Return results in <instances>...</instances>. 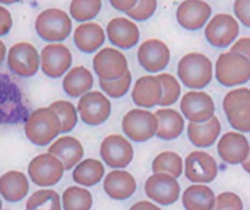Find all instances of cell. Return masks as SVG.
<instances>
[{
    "instance_id": "1",
    "label": "cell",
    "mask_w": 250,
    "mask_h": 210,
    "mask_svg": "<svg viewBox=\"0 0 250 210\" xmlns=\"http://www.w3.org/2000/svg\"><path fill=\"white\" fill-rule=\"evenodd\" d=\"M62 133V124L57 113L50 108H38L29 114L25 121V136L37 146H47Z\"/></svg>"
},
{
    "instance_id": "2",
    "label": "cell",
    "mask_w": 250,
    "mask_h": 210,
    "mask_svg": "<svg viewBox=\"0 0 250 210\" xmlns=\"http://www.w3.org/2000/svg\"><path fill=\"white\" fill-rule=\"evenodd\" d=\"M177 76L189 89H204L212 82L214 64L202 53H189L179 61Z\"/></svg>"
},
{
    "instance_id": "3",
    "label": "cell",
    "mask_w": 250,
    "mask_h": 210,
    "mask_svg": "<svg viewBox=\"0 0 250 210\" xmlns=\"http://www.w3.org/2000/svg\"><path fill=\"white\" fill-rule=\"evenodd\" d=\"M215 77L223 86H240L250 80V60L237 51L220 54L215 63Z\"/></svg>"
},
{
    "instance_id": "4",
    "label": "cell",
    "mask_w": 250,
    "mask_h": 210,
    "mask_svg": "<svg viewBox=\"0 0 250 210\" xmlns=\"http://www.w3.org/2000/svg\"><path fill=\"white\" fill-rule=\"evenodd\" d=\"M35 32L48 42H62L72 34V16L62 9L50 7L38 13Z\"/></svg>"
},
{
    "instance_id": "5",
    "label": "cell",
    "mask_w": 250,
    "mask_h": 210,
    "mask_svg": "<svg viewBox=\"0 0 250 210\" xmlns=\"http://www.w3.org/2000/svg\"><path fill=\"white\" fill-rule=\"evenodd\" d=\"M122 130L125 136L136 143L151 140L158 130V120L155 113L146 108H133L127 111L122 120Z\"/></svg>"
},
{
    "instance_id": "6",
    "label": "cell",
    "mask_w": 250,
    "mask_h": 210,
    "mask_svg": "<svg viewBox=\"0 0 250 210\" xmlns=\"http://www.w3.org/2000/svg\"><path fill=\"white\" fill-rule=\"evenodd\" d=\"M240 22L230 13H217L205 25V38L215 48L230 47L240 34Z\"/></svg>"
},
{
    "instance_id": "7",
    "label": "cell",
    "mask_w": 250,
    "mask_h": 210,
    "mask_svg": "<svg viewBox=\"0 0 250 210\" xmlns=\"http://www.w3.org/2000/svg\"><path fill=\"white\" fill-rule=\"evenodd\" d=\"M64 171L63 162L50 152L32 158L28 165V175L38 187L56 186L62 180Z\"/></svg>"
},
{
    "instance_id": "8",
    "label": "cell",
    "mask_w": 250,
    "mask_h": 210,
    "mask_svg": "<svg viewBox=\"0 0 250 210\" xmlns=\"http://www.w3.org/2000/svg\"><path fill=\"white\" fill-rule=\"evenodd\" d=\"M78 114L86 126H101L111 115V102L108 96L98 91H89L79 98Z\"/></svg>"
},
{
    "instance_id": "9",
    "label": "cell",
    "mask_w": 250,
    "mask_h": 210,
    "mask_svg": "<svg viewBox=\"0 0 250 210\" xmlns=\"http://www.w3.org/2000/svg\"><path fill=\"white\" fill-rule=\"evenodd\" d=\"M7 67L19 77H31L41 67V58L37 48L29 42H16L7 53Z\"/></svg>"
},
{
    "instance_id": "10",
    "label": "cell",
    "mask_w": 250,
    "mask_h": 210,
    "mask_svg": "<svg viewBox=\"0 0 250 210\" xmlns=\"http://www.w3.org/2000/svg\"><path fill=\"white\" fill-rule=\"evenodd\" d=\"M100 155L103 162L116 170V168H126L133 161V146L130 140L122 134H110L104 137L100 146Z\"/></svg>"
},
{
    "instance_id": "11",
    "label": "cell",
    "mask_w": 250,
    "mask_h": 210,
    "mask_svg": "<svg viewBox=\"0 0 250 210\" xmlns=\"http://www.w3.org/2000/svg\"><path fill=\"white\" fill-rule=\"evenodd\" d=\"M145 194L160 206H170L180 199V184L170 174L154 172L145 183Z\"/></svg>"
},
{
    "instance_id": "12",
    "label": "cell",
    "mask_w": 250,
    "mask_h": 210,
    "mask_svg": "<svg viewBox=\"0 0 250 210\" xmlns=\"http://www.w3.org/2000/svg\"><path fill=\"white\" fill-rule=\"evenodd\" d=\"M180 113L189 121L202 123L215 115V102L205 91L192 89L182 96Z\"/></svg>"
},
{
    "instance_id": "13",
    "label": "cell",
    "mask_w": 250,
    "mask_h": 210,
    "mask_svg": "<svg viewBox=\"0 0 250 210\" xmlns=\"http://www.w3.org/2000/svg\"><path fill=\"white\" fill-rule=\"evenodd\" d=\"M138 61L141 67L148 73H161L170 63L171 53L168 45L157 38L144 41L138 48Z\"/></svg>"
},
{
    "instance_id": "14",
    "label": "cell",
    "mask_w": 250,
    "mask_h": 210,
    "mask_svg": "<svg viewBox=\"0 0 250 210\" xmlns=\"http://www.w3.org/2000/svg\"><path fill=\"white\" fill-rule=\"evenodd\" d=\"M94 72L100 79L113 80L122 77L129 70L126 56L119 48H101L92 60Z\"/></svg>"
},
{
    "instance_id": "15",
    "label": "cell",
    "mask_w": 250,
    "mask_h": 210,
    "mask_svg": "<svg viewBox=\"0 0 250 210\" xmlns=\"http://www.w3.org/2000/svg\"><path fill=\"white\" fill-rule=\"evenodd\" d=\"M41 58V70L45 76L51 79H57L66 75L72 66V53L70 50L60 42L47 44L40 54Z\"/></svg>"
},
{
    "instance_id": "16",
    "label": "cell",
    "mask_w": 250,
    "mask_h": 210,
    "mask_svg": "<svg viewBox=\"0 0 250 210\" xmlns=\"http://www.w3.org/2000/svg\"><path fill=\"white\" fill-rule=\"evenodd\" d=\"M185 175L192 183L209 184L218 177V164L212 155L193 151L185 159Z\"/></svg>"
},
{
    "instance_id": "17",
    "label": "cell",
    "mask_w": 250,
    "mask_h": 210,
    "mask_svg": "<svg viewBox=\"0 0 250 210\" xmlns=\"http://www.w3.org/2000/svg\"><path fill=\"white\" fill-rule=\"evenodd\" d=\"M212 16V7L205 0H183L176 10L179 25L188 31L204 28Z\"/></svg>"
},
{
    "instance_id": "18",
    "label": "cell",
    "mask_w": 250,
    "mask_h": 210,
    "mask_svg": "<svg viewBox=\"0 0 250 210\" xmlns=\"http://www.w3.org/2000/svg\"><path fill=\"white\" fill-rule=\"evenodd\" d=\"M105 34L108 41L122 50L133 48L141 38L139 28L136 22L130 18H114L107 23Z\"/></svg>"
},
{
    "instance_id": "19",
    "label": "cell",
    "mask_w": 250,
    "mask_h": 210,
    "mask_svg": "<svg viewBox=\"0 0 250 210\" xmlns=\"http://www.w3.org/2000/svg\"><path fill=\"white\" fill-rule=\"evenodd\" d=\"M250 143L248 137L240 132H229L218 139L217 151L220 158L229 165L242 164L249 153Z\"/></svg>"
},
{
    "instance_id": "20",
    "label": "cell",
    "mask_w": 250,
    "mask_h": 210,
    "mask_svg": "<svg viewBox=\"0 0 250 210\" xmlns=\"http://www.w3.org/2000/svg\"><path fill=\"white\" fill-rule=\"evenodd\" d=\"M163 96V86L158 76L149 73L146 76L139 77L132 91V101L139 108H154L160 105Z\"/></svg>"
},
{
    "instance_id": "21",
    "label": "cell",
    "mask_w": 250,
    "mask_h": 210,
    "mask_svg": "<svg viewBox=\"0 0 250 210\" xmlns=\"http://www.w3.org/2000/svg\"><path fill=\"white\" fill-rule=\"evenodd\" d=\"M103 189L111 200H127L136 193V180L123 168H116L104 177Z\"/></svg>"
},
{
    "instance_id": "22",
    "label": "cell",
    "mask_w": 250,
    "mask_h": 210,
    "mask_svg": "<svg viewBox=\"0 0 250 210\" xmlns=\"http://www.w3.org/2000/svg\"><path fill=\"white\" fill-rule=\"evenodd\" d=\"M107 34L101 25L95 22H81L73 31V42L79 51L91 54L98 51L105 42Z\"/></svg>"
},
{
    "instance_id": "23",
    "label": "cell",
    "mask_w": 250,
    "mask_h": 210,
    "mask_svg": "<svg viewBox=\"0 0 250 210\" xmlns=\"http://www.w3.org/2000/svg\"><path fill=\"white\" fill-rule=\"evenodd\" d=\"M221 134V121L217 115L211 117L202 123L189 121L188 124V136L192 145L196 148H209L215 142H218Z\"/></svg>"
},
{
    "instance_id": "24",
    "label": "cell",
    "mask_w": 250,
    "mask_h": 210,
    "mask_svg": "<svg viewBox=\"0 0 250 210\" xmlns=\"http://www.w3.org/2000/svg\"><path fill=\"white\" fill-rule=\"evenodd\" d=\"M157 120H158V130H157V137L161 140H174L180 137L183 133L186 124H185V117L180 111L173 110L170 107H163L157 110L155 113Z\"/></svg>"
},
{
    "instance_id": "25",
    "label": "cell",
    "mask_w": 250,
    "mask_h": 210,
    "mask_svg": "<svg viewBox=\"0 0 250 210\" xmlns=\"http://www.w3.org/2000/svg\"><path fill=\"white\" fill-rule=\"evenodd\" d=\"M48 152L63 162L66 171L73 170L83 158L82 143L72 136H63L57 140H53V145L48 148Z\"/></svg>"
},
{
    "instance_id": "26",
    "label": "cell",
    "mask_w": 250,
    "mask_h": 210,
    "mask_svg": "<svg viewBox=\"0 0 250 210\" xmlns=\"http://www.w3.org/2000/svg\"><path fill=\"white\" fill-rule=\"evenodd\" d=\"M29 191V183L23 172L7 171L0 177V196L9 203L21 202Z\"/></svg>"
},
{
    "instance_id": "27",
    "label": "cell",
    "mask_w": 250,
    "mask_h": 210,
    "mask_svg": "<svg viewBox=\"0 0 250 210\" xmlns=\"http://www.w3.org/2000/svg\"><path fill=\"white\" fill-rule=\"evenodd\" d=\"M63 91L72 98H81L94 86V76L85 66L69 69L63 77Z\"/></svg>"
},
{
    "instance_id": "28",
    "label": "cell",
    "mask_w": 250,
    "mask_h": 210,
    "mask_svg": "<svg viewBox=\"0 0 250 210\" xmlns=\"http://www.w3.org/2000/svg\"><path fill=\"white\" fill-rule=\"evenodd\" d=\"M182 203L186 210H212L215 206V194L207 184L193 183L183 191Z\"/></svg>"
},
{
    "instance_id": "29",
    "label": "cell",
    "mask_w": 250,
    "mask_h": 210,
    "mask_svg": "<svg viewBox=\"0 0 250 210\" xmlns=\"http://www.w3.org/2000/svg\"><path fill=\"white\" fill-rule=\"evenodd\" d=\"M105 177L104 164L98 159H83L75 168L72 178L76 184L82 187H94Z\"/></svg>"
},
{
    "instance_id": "30",
    "label": "cell",
    "mask_w": 250,
    "mask_h": 210,
    "mask_svg": "<svg viewBox=\"0 0 250 210\" xmlns=\"http://www.w3.org/2000/svg\"><path fill=\"white\" fill-rule=\"evenodd\" d=\"M185 171V161L176 152H161L152 161V172H166L179 178Z\"/></svg>"
},
{
    "instance_id": "31",
    "label": "cell",
    "mask_w": 250,
    "mask_h": 210,
    "mask_svg": "<svg viewBox=\"0 0 250 210\" xmlns=\"http://www.w3.org/2000/svg\"><path fill=\"white\" fill-rule=\"evenodd\" d=\"M92 208V194L89 190L75 186L64 190L62 196V209L64 210H89Z\"/></svg>"
},
{
    "instance_id": "32",
    "label": "cell",
    "mask_w": 250,
    "mask_h": 210,
    "mask_svg": "<svg viewBox=\"0 0 250 210\" xmlns=\"http://www.w3.org/2000/svg\"><path fill=\"white\" fill-rule=\"evenodd\" d=\"M103 0H72L69 6V15L78 22L92 20L101 12Z\"/></svg>"
},
{
    "instance_id": "33",
    "label": "cell",
    "mask_w": 250,
    "mask_h": 210,
    "mask_svg": "<svg viewBox=\"0 0 250 210\" xmlns=\"http://www.w3.org/2000/svg\"><path fill=\"white\" fill-rule=\"evenodd\" d=\"M26 209H47V210H60L62 209V199L57 194V191L44 189L38 190L26 200Z\"/></svg>"
},
{
    "instance_id": "34",
    "label": "cell",
    "mask_w": 250,
    "mask_h": 210,
    "mask_svg": "<svg viewBox=\"0 0 250 210\" xmlns=\"http://www.w3.org/2000/svg\"><path fill=\"white\" fill-rule=\"evenodd\" d=\"M48 107L57 113V115L60 118V124H62V133H69L76 127L79 114H78V108L72 102L59 99V101L51 102Z\"/></svg>"
},
{
    "instance_id": "35",
    "label": "cell",
    "mask_w": 250,
    "mask_h": 210,
    "mask_svg": "<svg viewBox=\"0 0 250 210\" xmlns=\"http://www.w3.org/2000/svg\"><path fill=\"white\" fill-rule=\"evenodd\" d=\"M157 76L163 86V96L160 101V107H171L179 101L182 95V85L177 80V77L170 73H158Z\"/></svg>"
},
{
    "instance_id": "36",
    "label": "cell",
    "mask_w": 250,
    "mask_h": 210,
    "mask_svg": "<svg viewBox=\"0 0 250 210\" xmlns=\"http://www.w3.org/2000/svg\"><path fill=\"white\" fill-rule=\"evenodd\" d=\"M100 88L101 91L110 96V98H122L125 96L132 85V73L130 70H127L122 77L119 79H113V80H105V79H100Z\"/></svg>"
},
{
    "instance_id": "37",
    "label": "cell",
    "mask_w": 250,
    "mask_h": 210,
    "mask_svg": "<svg viewBox=\"0 0 250 210\" xmlns=\"http://www.w3.org/2000/svg\"><path fill=\"white\" fill-rule=\"evenodd\" d=\"M230 126L240 132V133H250V102L240 104L226 113Z\"/></svg>"
},
{
    "instance_id": "38",
    "label": "cell",
    "mask_w": 250,
    "mask_h": 210,
    "mask_svg": "<svg viewBox=\"0 0 250 210\" xmlns=\"http://www.w3.org/2000/svg\"><path fill=\"white\" fill-rule=\"evenodd\" d=\"M157 7H158L157 0H138L136 6L130 9L129 12H126V15L135 22H145L154 16V13L157 12Z\"/></svg>"
},
{
    "instance_id": "39",
    "label": "cell",
    "mask_w": 250,
    "mask_h": 210,
    "mask_svg": "<svg viewBox=\"0 0 250 210\" xmlns=\"http://www.w3.org/2000/svg\"><path fill=\"white\" fill-rule=\"evenodd\" d=\"M243 200L239 194L233 191H224L215 197V206L214 209L217 210H242Z\"/></svg>"
},
{
    "instance_id": "40",
    "label": "cell",
    "mask_w": 250,
    "mask_h": 210,
    "mask_svg": "<svg viewBox=\"0 0 250 210\" xmlns=\"http://www.w3.org/2000/svg\"><path fill=\"white\" fill-rule=\"evenodd\" d=\"M245 102H250V89L248 88H236L233 91H230L224 99H223V110L224 113H227L229 110L245 104Z\"/></svg>"
},
{
    "instance_id": "41",
    "label": "cell",
    "mask_w": 250,
    "mask_h": 210,
    "mask_svg": "<svg viewBox=\"0 0 250 210\" xmlns=\"http://www.w3.org/2000/svg\"><path fill=\"white\" fill-rule=\"evenodd\" d=\"M233 10L237 20L250 28V0H234Z\"/></svg>"
},
{
    "instance_id": "42",
    "label": "cell",
    "mask_w": 250,
    "mask_h": 210,
    "mask_svg": "<svg viewBox=\"0 0 250 210\" xmlns=\"http://www.w3.org/2000/svg\"><path fill=\"white\" fill-rule=\"evenodd\" d=\"M12 25H13V19H12V15L10 12L0 6V37H4L6 34H9V31L12 29Z\"/></svg>"
},
{
    "instance_id": "43",
    "label": "cell",
    "mask_w": 250,
    "mask_h": 210,
    "mask_svg": "<svg viewBox=\"0 0 250 210\" xmlns=\"http://www.w3.org/2000/svg\"><path fill=\"white\" fill-rule=\"evenodd\" d=\"M230 50L243 54L245 57H248L250 60V37L237 38V39L231 44V48H230Z\"/></svg>"
},
{
    "instance_id": "44",
    "label": "cell",
    "mask_w": 250,
    "mask_h": 210,
    "mask_svg": "<svg viewBox=\"0 0 250 210\" xmlns=\"http://www.w3.org/2000/svg\"><path fill=\"white\" fill-rule=\"evenodd\" d=\"M136 3H138V0H110V4H111L116 10L123 12V13H126V12H129L130 9H133V7L136 6Z\"/></svg>"
},
{
    "instance_id": "45",
    "label": "cell",
    "mask_w": 250,
    "mask_h": 210,
    "mask_svg": "<svg viewBox=\"0 0 250 210\" xmlns=\"http://www.w3.org/2000/svg\"><path fill=\"white\" fill-rule=\"evenodd\" d=\"M132 210H138V209H149V210H160V205L155 203V202H148V200H141L138 203H135L132 208Z\"/></svg>"
},
{
    "instance_id": "46",
    "label": "cell",
    "mask_w": 250,
    "mask_h": 210,
    "mask_svg": "<svg viewBox=\"0 0 250 210\" xmlns=\"http://www.w3.org/2000/svg\"><path fill=\"white\" fill-rule=\"evenodd\" d=\"M6 57H7V50H6V45H4V42L0 39V64L6 60Z\"/></svg>"
},
{
    "instance_id": "47",
    "label": "cell",
    "mask_w": 250,
    "mask_h": 210,
    "mask_svg": "<svg viewBox=\"0 0 250 210\" xmlns=\"http://www.w3.org/2000/svg\"><path fill=\"white\" fill-rule=\"evenodd\" d=\"M242 167H243V170H245L248 174H250V149H249V153H248V158L242 162Z\"/></svg>"
},
{
    "instance_id": "48",
    "label": "cell",
    "mask_w": 250,
    "mask_h": 210,
    "mask_svg": "<svg viewBox=\"0 0 250 210\" xmlns=\"http://www.w3.org/2000/svg\"><path fill=\"white\" fill-rule=\"evenodd\" d=\"M21 0H0V4H15Z\"/></svg>"
},
{
    "instance_id": "49",
    "label": "cell",
    "mask_w": 250,
    "mask_h": 210,
    "mask_svg": "<svg viewBox=\"0 0 250 210\" xmlns=\"http://www.w3.org/2000/svg\"><path fill=\"white\" fill-rule=\"evenodd\" d=\"M3 208V205H1V199H0V209Z\"/></svg>"
}]
</instances>
